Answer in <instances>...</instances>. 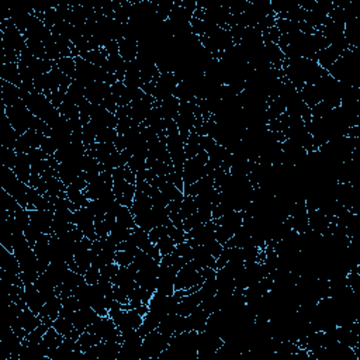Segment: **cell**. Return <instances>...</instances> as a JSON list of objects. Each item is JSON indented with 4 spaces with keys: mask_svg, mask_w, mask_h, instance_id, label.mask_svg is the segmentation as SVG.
I'll list each match as a JSON object with an SVG mask.
<instances>
[{
    "mask_svg": "<svg viewBox=\"0 0 360 360\" xmlns=\"http://www.w3.org/2000/svg\"><path fill=\"white\" fill-rule=\"evenodd\" d=\"M170 336H166L160 330H150L143 336L141 346V359H159L163 350L169 346Z\"/></svg>",
    "mask_w": 360,
    "mask_h": 360,
    "instance_id": "obj_1",
    "label": "cell"
}]
</instances>
